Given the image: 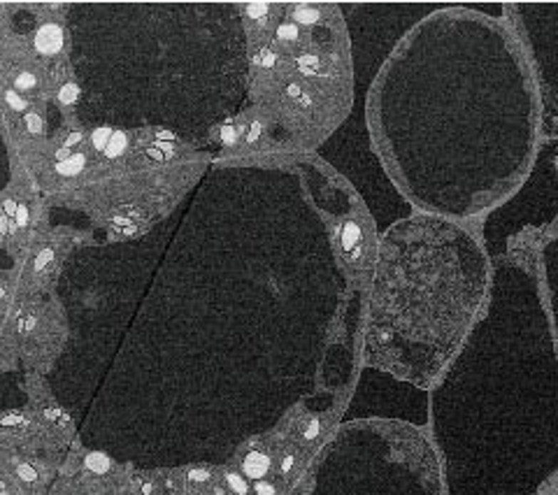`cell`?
I'll use <instances>...</instances> for the list:
<instances>
[{
    "label": "cell",
    "instance_id": "obj_1",
    "mask_svg": "<svg viewBox=\"0 0 558 495\" xmlns=\"http://www.w3.org/2000/svg\"><path fill=\"white\" fill-rule=\"evenodd\" d=\"M505 3H456L398 44L377 86L384 156L423 214L470 219L526 177L537 152L533 77Z\"/></svg>",
    "mask_w": 558,
    "mask_h": 495
},
{
    "label": "cell",
    "instance_id": "obj_2",
    "mask_svg": "<svg viewBox=\"0 0 558 495\" xmlns=\"http://www.w3.org/2000/svg\"><path fill=\"white\" fill-rule=\"evenodd\" d=\"M445 495H537L558 472V353L537 265L512 251L430 391Z\"/></svg>",
    "mask_w": 558,
    "mask_h": 495
},
{
    "label": "cell",
    "instance_id": "obj_3",
    "mask_svg": "<svg viewBox=\"0 0 558 495\" xmlns=\"http://www.w3.org/2000/svg\"><path fill=\"white\" fill-rule=\"evenodd\" d=\"M491 291V261L456 221L412 214L382 235L366 328L368 368L433 388Z\"/></svg>",
    "mask_w": 558,
    "mask_h": 495
},
{
    "label": "cell",
    "instance_id": "obj_4",
    "mask_svg": "<svg viewBox=\"0 0 558 495\" xmlns=\"http://www.w3.org/2000/svg\"><path fill=\"white\" fill-rule=\"evenodd\" d=\"M300 495H445L442 465L419 428L393 421L344 426Z\"/></svg>",
    "mask_w": 558,
    "mask_h": 495
},
{
    "label": "cell",
    "instance_id": "obj_5",
    "mask_svg": "<svg viewBox=\"0 0 558 495\" xmlns=\"http://www.w3.org/2000/svg\"><path fill=\"white\" fill-rule=\"evenodd\" d=\"M558 219V140H542L526 177L502 202L484 214L482 246L491 265L512 254L528 231L542 233Z\"/></svg>",
    "mask_w": 558,
    "mask_h": 495
},
{
    "label": "cell",
    "instance_id": "obj_6",
    "mask_svg": "<svg viewBox=\"0 0 558 495\" xmlns=\"http://www.w3.org/2000/svg\"><path fill=\"white\" fill-rule=\"evenodd\" d=\"M505 16L533 77L539 137L558 140V3H505Z\"/></svg>",
    "mask_w": 558,
    "mask_h": 495
},
{
    "label": "cell",
    "instance_id": "obj_7",
    "mask_svg": "<svg viewBox=\"0 0 558 495\" xmlns=\"http://www.w3.org/2000/svg\"><path fill=\"white\" fill-rule=\"evenodd\" d=\"M384 419L393 423L423 428L430 423V393L428 388L405 382L391 372L366 368L344 421Z\"/></svg>",
    "mask_w": 558,
    "mask_h": 495
},
{
    "label": "cell",
    "instance_id": "obj_8",
    "mask_svg": "<svg viewBox=\"0 0 558 495\" xmlns=\"http://www.w3.org/2000/svg\"><path fill=\"white\" fill-rule=\"evenodd\" d=\"M539 263H542V284H544V305L552 323L554 344L558 353V226L547 237L542 249H539Z\"/></svg>",
    "mask_w": 558,
    "mask_h": 495
},
{
    "label": "cell",
    "instance_id": "obj_9",
    "mask_svg": "<svg viewBox=\"0 0 558 495\" xmlns=\"http://www.w3.org/2000/svg\"><path fill=\"white\" fill-rule=\"evenodd\" d=\"M38 49L40 51H56L61 47V31L56 26H44L38 33Z\"/></svg>",
    "mask_w": 558,
    "mask_h": 495
},
{
    "label": "cell",
    "instance_id": "obj_10",
    "mask_svg": "<svg viewBox=\"0 0 558 495\" xmlns=\"http://www.w3.org/2000/svg\"><path fill=\"white\" fill-rule=\"evenodd\" d=\"M123 147H126V137H123V132H114L112 140H110V145L105 147V154H108V156L112 158V156L121 154V152H123Z\"/></svg>",
    "mask_w": 558,
    "mask_h": 495
},
{
    "label": "cell",
    "instance_id": "obj_11",
    "mask_svg": "<svg viewBox=\"0 0 558 495\" xmlns=\"http://www.w3.org/2000/svg\"><path fill=\"white\" fill-rule=\"evenodd\" d=\"M82 163H84V156H73L70 161H61V163H58V172L73 174V172L79 170V165H82Z\"/></svg>",
    "mask_w": 558,
    "mask_h": 495
},
{
    "label": "cell",
    "instance_id": "obj_12",
    "mask_svg": "<svg viewBox=\"0 0 558 495\" xmlns=\"http://www.w3.org/2000/svg\"><path fill=\"white\" fill-rule=\"evenodd\" d=\"M110 137H112V130L110 128H98L93 132V147L95 149H103L105 152V147L110 145Z\"/></svg>",
    "mask_w": 558,
    "mask_h": 495
},
{
    "label": "cell",
    "instance_id": "obj_13",
    "mask_svg": "<svg viewBox=\"0 0 558 495\" xmlns=\"http://www.w3.org/2000/svg\"><path fill=\"white\" fill-rule=\"evenodd\" d=\"M247 10H249V14H254V19H261V16H265V14H268V10H270V7L265 5V3H254V5H249V7H247Z\"/></svg>",
    "mask_w": 558,
    "mask_h": 495
},
{
    "label": "cell",
    "instance_id": "obj_14",
    "mask_svg": "<svg viewBox=\"0 0 558 495\" xmlns=\"http://www.w3.org/2000/svg\"><path fill=\"white\" fill-rule=\"evenodd\" d=\"M77 95V86H73V84H68V86H63V91H61V100L63 103H70Z\"/></svg>",
    "mask_w": 558,
    "mask_h": 495
},
{
    "label": "cell",
    "instance_id": "obj_15",
    "mask_svg": "<svg viewBox=\"0 0 558 495\" xmlns=\"http://www.w3.org/2000/svg\"><path fill=\"white\" fill-rule=\"evenodd\" d=\"M235 137H237V130H235V128L226 126L224 130H221V140H224V142H235Z\"/></svg>",
    "mask_w": 558,
    "mask_h": 495
},
{
    "label": "cell",
    "instance_id": "obj_16",
    "mask_svg": "<svg viewBox=\"0 0 558 495\" xmlns=\"http://www.w3.org/2000/svg\"><path fill=\"white\" fill-rule=\"evenodd\" d=\"M16 224H19V226H26V224H29V209H26V207H19V209H16Z\"/></svg>",
    "mask_w": 558,
    "mask_h": 495
},
{
    "label": "cell",
    "instance_id": "obj_17",
    "mask_svg": "<svg viewBox=\"0 0 558 495\" xmlns=\"http://www.w3.org/2000/svg\"><path fill=\"white\" fill-rule=\"evenodd\" d=\"M26 123H29L33 132H38V130H40V126H42V123H40V119L35 117V114H29V119H26Z\"/></svg>",
    "mask_w": 558,
    "mask_h": 495
},
{
    "label": "cell",
    "instance_id": "obj_18",
    "mask_svg": "<svg viewBox=\"0 0 558 495\" xmlns=\"http://www.w3.org/2000/svg\"><path fill=\"white\" fill-rule=\"evenodd\" d=\"M259 132H261V126H259V123H254V126L249 128V135H247V142H256V137H259Z\"/></svg>",
    "mask_w": 558,
    "mask_h": 495
},
{
    "label": "cell",
    "instance_id": "obj_19",
    "mask_svg": "<svg viewBox=\"0 0 558 495\" xmlns=\"http://www.w3.org/2000/svg\"><path fill=\"white\" fill-rule=\"evenodd\" d=\"M7 100H10V105H14L16 110H24V103L19 100V95H16L14 91H10V93H7Z\"/></svg>",
    "mask_w": 558,
    "mask_h": 495
},
{
    "label": "cell",
    "instance_id": "obj_20",
    "mask_svg": "<svg viewBox=\"0 0 558 495\" xmlns=\"http://www.w3.org/2000/svg\"><path fill=\"white\" fill-rule=\"evenodd\" d=\"M114 221V226H121V228H130V224H133V219H128V217H117V219H112Z\"/></svg>",
    "mask_w": 558,
    "mask_h": 495
},
{
    "label": "cell",
    "instance_id": "obj_21",
    "mask_svg": "<svg viewBox=\"0 0 558 495\" xmlns=\"http://www.w3.org/2000/svg\"><path fill=\"white\" fill-rule=\"evenodd\" d=\"M16 209L19 207L14 205V200H5V214L7 217H16Z\"/></svg>",
    "mask_w": 558,
    "mask_h": 495
},
{
    "label": "cell",
    "instance_id": "obj_22",
    "mask_svg": "<svg viewBox=\"0 0 558 495\" xmlns=\"http://www.w3.org/2000/svg\"><path fill=\"white\" fill-rule=\"evenodd\" d=\"M51 261V251H42L40 254V259H38V268H42L44 263H49Z\"/></svg>",
    "mask_w": 558,
    "mask_h": 495
},
{
    "label": "cell",
    "instance_id": "obj_23",
    "mask_svg": "<svg viewBox=\"0 0 558 495\" xmlns=\"http://www.w3.org/2000/svg\"><path fill=\"white\" fill-rule=\"evenodd\" d=\"M79 140H82V135H79V132H75V135H70V137H68V142H66L63 147H68V149H70V147H73V145H77V142H79Z\"/></svg>",
    "mask_w": 558,
    "mask_h": 495
},
{
    "label": "cell",
    "instance_id": "obj_24",
    "mask_svg": "<svg viewBox=\"0 0 558 495\" xmlns=\"http://www.w3.org/2000/svg\"><path fill=\"white\" fill-rule=\"evenodd\" d=\"M33 84V77L31 75H24L21 79H19V86H31Z\"/></svg>",
    "mask_w": 558,
    "mask_h": 495
},
{
    "label": "cell",
    "instance_id": "obj_25",
    "mask_svg": "<svg viewBox=\"0 0 558 495\" xmlns=\"http://www.w3.org/2000/svg\"><path fill=\"white\" fill-rule=\"evenodd\" d=\"M156 147H158V149H163V152H167V154L172 152V145H170V142H158Z\"/></svg>",
    "mask_w": 558,
    "mask_h": 495
},
{
    "label": "cell",
    "instance_id": "obj_26",
    "mask_svg": "<svg viewBox=\"0 0 558 495\" xmlns=\"http://www.w3.org/2000/svg\"><path fill=\"white\" fill-rule=\"evenodd\" d=\"M147 154L152 156V158H158V161H161V158H163V156H161V152H156V149H147Z\"/></svg>",
    "mask_w": 558,
    "mask_h": 495
}]
</instances>
